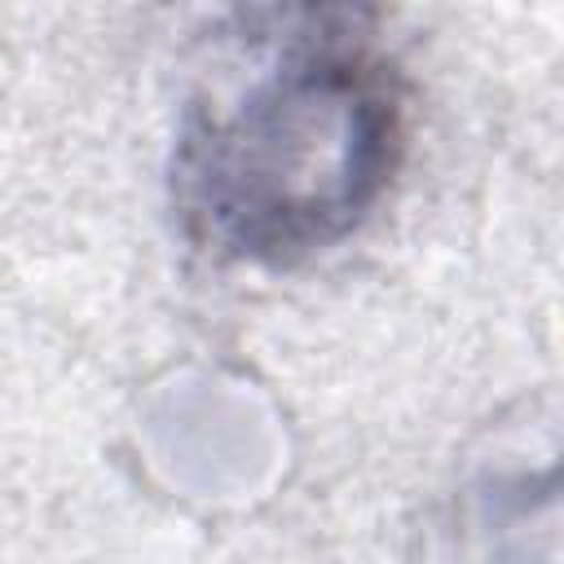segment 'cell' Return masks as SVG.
<instances>
[{
    "instance_id": "1",
    "label": "cell",
    "mask_w": 564,
    "mask_h": 564,
    "mask_svg": "<svg viewBox=\"0 0 564 564\" xmlns=\"http://www.w3.org/2000/svg\"><path fill=\"white\" fill-rule=\"evenodd\" d=\"M397 150V101L366 53L300 44L229 101L194 110L176 189L220 251L291 260L335 242L375 203Z\"/></svg>"
}]
</instances>
